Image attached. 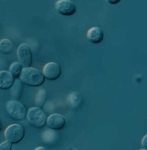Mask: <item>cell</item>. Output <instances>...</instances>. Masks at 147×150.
Listing matches in <instances>:
<instances>
[{"label":"cell","mask_w":147,"mask_h":150,"mask_svg":"<svg viewBox=\"0 0 147 150\" xmlns=\"http://www.w3.org/2000/svg\"><path fill=\"white\" fill-rule=\"evenodd\" d=\"M20 79L24 84L33 87L41 86L44 83V74L39 70L30 67L23 68Z\"/></svg>","instance_id":"obj_1"},{"label":"cell","mask_w":147,"mask_h":150,"mask_svg":"<svg viewBox=\"0 0 147 150\" xmlns=\"http://www.w3.org/2000/svg\"><path fill=\"white\" fill-rule=\"evenodd\" d=\"M6 110L9 116L14 120H24L27 116V110L25 106L15 99L8 101L6 104Z\"/></svg>","instance_id":"obj_2"},{"label":"cell","mask_w":147,"mask_h":150,"mask_svg":"<svg viewBox=\"0 0 147 150\" xmlns=\"http://www.w3.org/2000/svg\"><path fill=\"white\" fill-rule=\"evenodd\" d=\"M27 119L29 122L37 129H42L47 124V117L43 110L38 107H32L27 111Z\"/></svg>","instance_id":"obj_3"},{"label":"cell","mask_w":147,"mask_h":150,"mask_svg":"<svg viewBox=\"0 0 147 150\" xmlns=\"http://www.w3.org/2000/svg\"><path fill=\"white\" fill-rule=\"evenodd\" d=\"M4 136L12 144L19 143L24 137V129L19 124H11L5 129Z\"/></svg>","instance_id":"obj_4"},{"label":"cell","mask_w":147,"mask_h":150,"mask_svg":"<svg viewBox=\"0 0 147 150\" xmlns=\"http://www.w3.org/2000/svg\"><path fill=\"white\" fill-rule=\"evenodd\" d=\"M56 10L62 16H73L76 13L77 8L71 0H58L56 2Z\"/></svg>","instance_id":"obj_5"},{"label":"cell","mask_w":147,"mask_h":150,"mask_svg":"<svg viewBox=\"0 0 147 150\" xmlns=\"http://www.w3.org/2000/svg\"><path fill=\"white\" fill-rule=\"evenodd\" d=\"M19 63L24 67H29L32 64V52L29 45L21 44L17 49Z\"/></svg>","instance_id":"obj_6"},{"label":"cell","mask_w":147,"mask_h":150,"mask_svg":"<svg viewBox=\"0 0 147 150\" xmlns=\"http://www.w3.org/2000/svg\"><path fill=\"white\" fill-rule=\"evenodd\" d=\"M61 70L57 63L56 62H49L44 67V78L48 79L49 80L54 81L56 80L61 76Z\"/></svg>","instance_id":"obj_7"},{"label":"cell","mask_w":147,"mask_h":150,"mask_svg":"<svg viewBox=\"0 0 147 150\" xmlns=\"http://www.w3.org/2000/svg\"><path fill=\"white\" fill-rule=\"evenodd\" d=\"M66 124V120L64 117L60 114H52L47 117V125L49 129L54 130H60L64 128Z\"/></svg>","instance_id":"obj_8"},{"label":"cell","mask_w":147,"mask_h":150,"mask_svg":"<svg viewBox=\"0 0 147 150\" xmlns=\"http://www.w3.org/2000/svg\"><path fill=\"white\" fill-rule=\"evenodd\" d=\"M87 38L90 42L93 44H98L103 41L104 33L102 30L99 27H92L88 30L87 33Z\"/></svg>","instance_id":"obj_9"},{"label":"cell","mask_w":147,"mask_h":150,"mask_svg":"<svg viewBox=\"0 0 147 150\" xmlns=\"http://www.w3.org/2000/svg\"><path fill=\"white\" fill-rule=\"evenodd\" d=\"M14 84V78L8 71L0 72V89L8 90L11 89Z\"/></svg>","instance_id":"obj_10"},{"label":"cell","mask_w":147,"mask_h":150,"mask_svg":"<svg viewBox=\"0 0 147 150\" xmlns=\"http://www.w3.org/2000/svg\"><path fill=\"white\" fill-rule=\"evenodd\" d=\"M14 50V44L10 39H3L0 41V51L4 54H11Z\"/></svg>","instance_id":"obj_11"},{"label":"cell","mask_w":147,"mask_h":150,"mask_svg":"<svg viewBox=\"0 0 147 150\" xmlns=\"http://www.w3.org/2000/svg\"><path fill=\"white\" fill-rule=\"evenodd\" d=\"M22 71H23V67L19 62H13L10 67V74L16 79L20 78Z\"/></svg>","instance_id":"obj_12"},{"label":"cell","mask_w":147,"mask_h":150,"mask_svg":"<svg viewBox=\"0 0 147 150\" xmlns=\"http://www.w3.org/2000/svg\"><path fill=\"white\" fill-rule=\"evenodd\" d=\"M69 104L70 105L74 108V109H78L79 106L81 105L82 103V99L80 96V94L78 92H73L69 95Z\"/></svg>","instance_id":"obj_13"},{"label":"cell","mask_w":147,"mask_h":150,"mask_svg":"<svg viewBox=\"0 0 147 150\" xmlns=\"http://www.w3.org/2000/svg\"><path fill=\"white\" fill-rule=\"evenodd\" d=\"M42 136H43V140L46 143L52 144V143H54L56 141V138H52V136H58V135H57V134L55 131L50 130V129H47L46 131H44V133H43Z\"/></svg>","instance_id":"obj_14"},{"label":"cell","mask_w":147,"mask_h":150,"mask_svg":"<svg viewBox=\"0 0 147 150\" xmlns=\"http://www.w3.org/2000/svg\"><path fill=\"white\" fill-rule=\"evenodd\" d=\"M45 101H46V91L44 90H40L36 94L35 104L37 105L38 108H40L44 105Z\"/></svg>","instance_id":"obj_15"},{"label":"cell","mask_w":147,"mask_h":150,"mask_svg":"<svg viewBox=\"0 0 147 150\" xmlns=\"http://www.w3.org/2000/svg\"><path fill=\"white\" fill-rule=\"evenodd\" d=\"M12 86H13V89L11 90V94H12V96L14 97L16 99H17V98H20V94H21V91H22L21 85H20V81L16 80L15 85L13 84ZM16 99H15V100H16Z\"/></svg>","instance_id":"obj_16"},{"label":"cell","mask_w":147,"mask_h":150,"mask_svg":"<svg viewBox=\"0 0 147 150\" xmlns=\"http://www.w3.org/2000/svg\"><path fill=\"white\" fill-rule=\"evenodd\" d=\"M12 149V143L8 141L4 142L0 144V150H11Z\"/></svg>","instance_id":"obj_17"},{"label":"cell","mask_w":147,"mask_h":150,"mask_svg":"<svg viewBox=\"0 0 147 150\" xmlns=\"http://www.w3.org/2000/svg\"><path fill=\"white\" fill-rule=\"evenodd\" d=\"M141 143H142L143 149H145L147 150V135H146L144 137H143Z\"/></svg>","instance_id":"obj_18"},{"label":"cell","mask_w":147,"mask_h":150,"mask_svg":"<svg viewBox=\"0 0 147 150\" xmlns=\"http://www.w3.org/2000/svg\"><path fill=\"white\" fill-rule=\"evenodd\" d=\"M120 1H121V0H106V2H107L108 4H113V5H114V4H118Z\"/></svg>","instance_id":"obj_19"},{"label":"cell","mask_w":147,"mask_h":150,"mask_svg":"<svg viewBox=\"0 0 147 150\" xmlns=\"http://www.w3.org/2000/svg\"><path fill=\"white\" fill-rule=\"evenodd\" d=\"M35 150H47L44 147H38V148H36Z\"/></svg>","instance_id":"obj_20"},{"label":"cell","mask_w":147,"mask_h":150,"mask_svg":"<svg viewBox=\"0 0 147 150\" xmlns=\"http://www.w3.org/2000/svg\"><path fill=\"white\" fill-rule=\"evenodd\" d=\"M1 129H2V123H1V122H0V131H1Z\"/></svg>","instance_id":"obj_21"},{"label":"cell","mask_w":147,"mask_h":150,"mask_svg":"<svg viewBox=\"0 0 147 150\" xmlns=\"http://www.w3.org/2000/svg\"><path fill=\"white\" fill-rule=\"evenodd\" d=\"M139 150H146V149H139Z\"/></svg>","instance_id":"obj_22"}]
</instances>
